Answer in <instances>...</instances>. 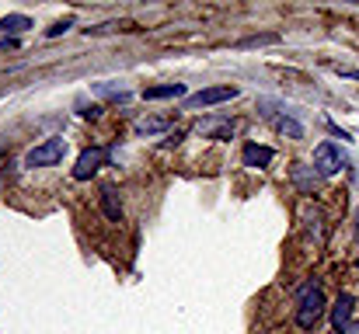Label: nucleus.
Here are the masks:
<instances>
[{
    "label": "nucleus",
    "mask_w": 359,
    "mask_h": 334,
    "mask_svg": "<svg viewBox=\"0 0 359 334\" xmlns=\"http://www.w3.org/2000/svg\"><path fill=\"white\" fill-rule=\"evenodd\" d=\"M63 153H67V139L53 136V139H46V143H39L25 153V167H53V164L63 160Z\"/></svg>",
    "instance_id": "f03ea898"
},
{
    "label": "nucleus",
    "mask_w": 359,
    "mask_h": 334,
    "mask_svg": "<svg viewBox=\"0 0 359 334\" xmlns=\"http://www.w3.org/2000/svg\"><path fill=\"white\" fill-rule=\"evenodd\" d=\"M349 167V157L335 146V143H321L318 150H314V171L321 174V178H332V174H339V171H346Z\"/></svg>",
    "instance_id": "7ed1b4c3"
},
{
    "label": "nucleus",
    "mask_w": 359,
    "mask_h": 334,
    "mask_svg": "<svg viewBox=\"0 0 359 334\" xmlns=\"http://www.w3.org/2000/svg\"><path fill=\"white\" fill-rule=\"evenodd\" d=\"M185 95V84H161V88H147L143 98L147 102H161V98H182Z\"/></svg>",
    "instance_id": "9b49d317"
},
{
    "label": "nucleus",
    "mask_w": 359,
    "mask_h": 334,
    "mask_svg": "<svg viewBox=\"0 0 359 334\" xmlns=\"http://www.w3.org/2000/svg\"><path fill=\"white\" fill-rule=\"evenodd\" d=\"M346 334H359V324H353V328H349V331H346Z\"/></svg>",
    "instance_id": "aec40b11"
},
{
    "label": "nucleus",
    "mask_w": 359,
    "mask_h": 334,
    "mask_svg": "<svg viewBox=\"0 0 359 334\" xmlns=\"http://www.w3.org/2000/svg\"><path fill=\"white\" fill-rule=\"evenodd\" d=\"M356 240H359V209H356Z\"/></svg>",
    "instance_id": "412c9836"
},
{
    "label": "nucleus",
    "mask_w": 359,
    "mask_h": 334,
    "mask_svg": "<svg viewBox=\"0 0 359 334\" xmlns=\"http://www.w3.org/2000/svg\"><path fill=\"white\" fill-rule=\"evenodd\" d=\"M171 125V118H140L136 122V132L140 136H154V132H164Z\"/></svg>",
    "instance_id": "4468645a"
},
{
    "label": "nucleus",
    "mask_w": 359,
    "mask_h": 334,
    "mask_svg": "<svg viewBox=\"0 0 359 334\" xmlns=\"http://www.w3.org/2000/svg\"><path fill=\"white\" fill-rule=\"evenodd\" d=\"M109 160H112V150H109V146H91V150H84V153L77 157L74 178H77V181H88V178H91V174H98Z\"/></svg>",
    "instance_id": "20e7f679"
},
{
    "label": "nucleus",
    "mask_w": 359,
    "mask_h": 334,
    "mask_svg": "<svg viewBox=\"0 0 359 334\" xmlns=\"http://www.w3.org/2000/svg\"><path fill=\"white\" fill-rule=\"evenodd\" d=\"M241 91L238 88H231V84H220V88H206V91H199V95H189L185 98V109H210V105H224V102H231V98H238Z\"/></svg>",
    "instance_id": "39448f33"
},
{
    "label": "nucleus",
    "mask_w": 359,
    "mask_h": 334,
    "mask_svg": "<svg viewBox=\"0 0 359 334\" xmlns=\"http://www.w3.org/2000/svg\"><path fill=\"white\" fill-rule=\"evenodd\" d=\"M14 46H18L14 39H0V49H14Z\"/></svg>",
    "instance_id": "6ab92c4d"
},
{
    "label": "nucleus",
    "mask_w": 359,
    "mask_h": 334,
    "mask_svg": "<svg viewBox=\"0 0 359 334\" xmlns=\"http://www.w3.org/2000/svg\"><path fill=\"white\" fill-rule=\"evenodd\" d=\"M356 265H359V261H356Z\"/></svg>",
    "instance_id": "4be33fe9"
},
{
    "label": "nucleus",
    "mask_w": 359,
    "mask_h": 334,
    "mask_svg": "<svg viewBox=\"0 0 359 334\" xmlns=\"http://www.w3.org/2000/svg\"><path fill=\"white\" fill-rule=\"evenodd\" d=\"M304 220H307V226H311V230L318 233V240L325 237V226H321V213H318L314 206H304Z\"/></svg>",
    "instance_id": "2eb2a0df"
},
{
    "label": "nucleus",
    "mask_w": 359,
    "mask_h": 334,
    "mask_svg": "<svg viewBox=\"0 0 359 334\" xmlns=\"http://www.w3.org/2000/svg\"><path fill=\"white\" fill-rule=\"evenodd\" d=\"M67 28H74V18H63V21H56V25H53L46 35H49V39H56V35H63Z\"/></svg>",
    "instance_id": "a211bd4d"
},
{
    "label": "nucleus",
    "mask_w": 359,
    "mask_h": 334,
    "mask_svg": "<svg viewBox=\"0 0 359 334\" xmlns=\"http://www.w3.org/2000/svg\"><path fill=\"white\" fill-rule=\"evenodd\" d=\"M203 136H231L234 132V122H227V118H210V122H199L196 125Z\"/></svg>",
    "instance_id": "f8f14e48"
},
{
    "label": "nucleus",
    "mask_w": 359,
    "mask_h": 334,
    "mask_svg": "<svg viewBox=\"0 0 359 334\" xmlns=\"http://www.w3.org/2000/svg\"><path fill=\"white\" fill-rule=\"evenodd\" d=\"M272 125H276V132L279 136H290V139H304V125L293 118V115H276L272 118Z\"/></svg>",
    "instance_id": "6e6552de"
},
{
    "label": "nucleus",
    "mask_w": 359,
    "mask_h": 334,
    "mask_svg": "<svg viewBox=\"0 0 359 334\" xmlns=\"http://www.w3.org/2000/svg\"><path fill=\"white\" fill-rule=\"evenodd\" d=\"M318 178H321V174H318L314 167H311V171H307L304 164H297V167H293V181H297L304 192H314V188H318Z\"/></svg>",
    "instance_id": "ddd939ff"
},
{
    "label": "nucleus",
    "mask_w": 359,
    "mask_h": 334,
    "mask_svg": "<svg viewBox=\"0 0 359 334\" xmlns=\"http://www.w3.org/2000/svg\"><path fill=\"white\" fill-rule=\"evenodd\" d=\"M272 150L269 146H258V143H248L244 146V153H241V160H244V167H269L272 164Z\"/></svg>",
    "instance_id": "0eeeda50"
},
{
    "label": "nucleus",
    "mask_w": 359,
    "mask_h": 334,
    "mask_svg": "<svg viewBox=\"0 0 359 334\" xmlns=\"http://www.w3.org/2000/svg\"><path fill=\"white\" fill-rule=\"evenodd\" d=\"M95 95H105V98H112V102H129V91H119V88H112V84H95Z\"/></svg>",
    "instance_id": "f3484780"
},
{
    "label": "nucleus",
    "mask_w": 359,
    "mask_h": 334,
    "mask_svg": "<svg viewBox=\"0 0 359 334\" xmlns=\"http://www.w3.org/2000/svg\"><path fill=\"white\" fill-rule=\"evenodd\" d=\"M272 42H279V35H276V32H265V35H248V39H241L238 46L248 49V46H272Z\"/></svg>",
    "instance_id": "dca6fc26"
},
{
    "label": "nucleus",
    "mask_w": 359,
    "mask_h": 334,
    "mask_svg": "<svg viewBox=\"0 0 359 334\" xmlns=\"http://www.w3.org/2000/svg\"><path fill=\"white\" fill-rule=\"evenodd\" d=\"M325 293H321V286L318 282H307L304 289H300V303H297V328L300 331H314L318 324H321V317H325Z\"/></svg>",
    "instance_id": "f257e3e1"
},
{
    "label": "nucleus",
    "mask_w": 359,
    "mask_h": 334,
    "mask_svg": "<svg viewBox=\"0 0 359 334\" xmlns=\"http://www.w3.org/2000/svg\"><path fill=\"white\" fill-rule=\"evenodd\" d=\"M102 209H105V216H109V220H116V223L122 220V202H119V192H116L112 185H105V188H102Z\"/></svg>",
    "instance_id": "9d476101"
},
{
    "label": "nucleus",
    "mask_w": 359,
    "mask_h": 334,
    "mask_svg": "<svg viewBox=\"0 0 359 334\" xmlns=\"http://www.w3.org/2000/svg\"><path fill=\"white\" fill-rule=\"evenodd\" d=\"M28 28H32V18H28V14H7V18H0V39H4V35L28 32Z\"/></svg>",
    "instance_id": "1a4fd4ad"
},
{
    "label": "nucleus",
    "mask_w": 359,
    "mask_h": 334,
    "mask_svg": "<svg viewBox=\"0 0 359 334\" xmlns=\"http://www.w3.org/2000/svg\"><path fill=\"white\" fill-rule=\"evenodd\" d=\"M353 307H356L353 293H342V296L335 300V307H332V328L339 334H346L353 328Z\"/></svg>",
    "instance_id": "423d86ee"
}]
</instances>
